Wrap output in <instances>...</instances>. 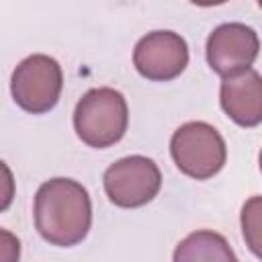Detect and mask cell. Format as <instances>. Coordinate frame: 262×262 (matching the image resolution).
Masks as SVG:
<instances>
[{
	"label": "cell",
	"mask_w": 262,
	"mask_h": 262,
	"mask_svg": "<svg viewBox=\"0 0 262 262\" xmlns=\"http://www.w3.org/2000/svg\"><path fill=\"white\" fill-rule=\"evenodd\" d=\"M92 223V203L88 190L70 178H51L35 194V227L53 246H74L82 242Z\"/></svg>",
	"instance_id": "cell-1"
},
{
	"label": "cell",
	"mask_w": 262,
	"mask_h": 262,
	"mask_svg": "<svg viewBox=\"0 0 262 262\" xmlns=\"http://www.w3.org/2000/svg\"><path fill=\"white\" fill-rule=\"evenodd\" d=\"M129 111L125 96L115 88H92L76 104L74 129L90 147L115 145L127 131Z\"/></svg>",
	"instance_id": "cell-2"
},
{
	"label": "cell",
	"mask_w": 262,
	"mask_h": 262,
	"mask_svg": "<svg viewBox=\"0 0 262 262\" xmlns=\"http://www.w3.org/2000/svg\"><path fill=\"white\" fill-rule=\"evenodd\" d=\"M170 154L178 170L196 180L215 176L227 158L223 137L213 125L203 121L180 125L172 135Z\"/></svg>",
	"instance_id": "cell-3"
},
{
	"label": "cell",
	"mask_w": 262,
	"mask_h": 262,
	"mask_svg": "<svg viewBox=\"0 0 262 262\" xmlns=\"http://www.w3.org/2000/svg\"><path fill=\"white\" fill-rule=\"evenodd\" d=\"M63 74L61 66L43 53L25 57L12 72L10 92L14 102L33 115L51 111L61 94Z\"/></svg>",
	"instance_id": "cell-4"
},
{
	"label": "cell",
	"mask_w": 262,
	"mask_h": 262,
	"mask_svg": "<svg viewBox=\"0 0 262 262\" xmlns=\"http://www.w3.org/2000/svg\"><path fill=\"white\" fill-rule=\"evenodd\" d=\"M162 184L160 168L145 156H127L111 164L104 172V190L111 203L133 209L149 203Z\"/></svg>",
	"instance_id": "cell-5"
},
{
	"label": "cell",
	"mask_w": 262,
	"mask_h": 262,
	"mask_svg": "<svg viewBox=\"0 0 262 262\" xmlns=\"http://www.w3.org/2000/svg\"><path fill=\"white\" fill-rule=\"evenodd\" d=\"M260 41L254 29L242 23L219 25L207 39V61L213 72L227 78L250 70L258 57Z\"/></svg>",
	"instance_id": "cell-6"
},
{
	"label": "cell",
	"mask_w": 262,
	"mask_h": 262,
	"mask_svg": "<svg viewBox=\"0 0 262 262\" xmlns=\"http://www.w3.org/2000/svg\"><path fill=\"white\" fill-rule=\"evenodd\" d=\"M137 72L156 82H166L180 76L188 63L186 41L172 31H154L139 39L133 51Z\"/></svg>",
	"instance_id": "cell-7"
},
{
	"label": "cell",
	"mask_w": 262,
	"mask_h": 262,
	"mask_svg": "<svg viewBox=\"0 0 262 262\" xmlns=\"http://www.w3.org/2000/svg\"><path fill=\"white\" fill-rule=\"evenodd\" d=\"M221 106L242 127H256L262 121V80L256 70L223 78Z\"/></svg>",
	"instance_id": "cell-8"
},
{
	"label": "cell",
	"mask_w": 262,
	"mask_h": 262,
	"mask_svg": "<svg viewBox=\"0 0 262 262\" xmlns=\"http://www.w3.org/2000/svg\"><path fill=\"white\" fill-rule=\"evenodd\" d=\"M172 262H239L221 233L201 229L186 235L174 250Z\"/></svg>",
	"instance_id": "cell-9"
},
{
	"label": "cell",
	"mask_w": 262,
	"mask_h": 262,
	"mask_svg": "<svg viewBox=\"0 0 262 262\" xmlns=\"http://www.w3.org/2000/svg\"><path fill=\"white\" fill-rule=\"evenodd\" d=\"M20 242L14 233L0 227V262H18Z\"/></svg>",
	"instance_id": "cell-10"
},
{
	"label": "cell",
	"mask_w": 262,
	"mask_h": 262,
	"mask_svg": "<svg viewBox=\"0 0 262 262\" xmlns=\"http://www.w3.org/2000/svg\"><path fill=\"white\" fill-rule=\"evenodd\" d=\"M14 199V176L10 168L0 160V211H6Z\"/></svg>",
	"instance_id": "cell-11"
}]
</instances>
